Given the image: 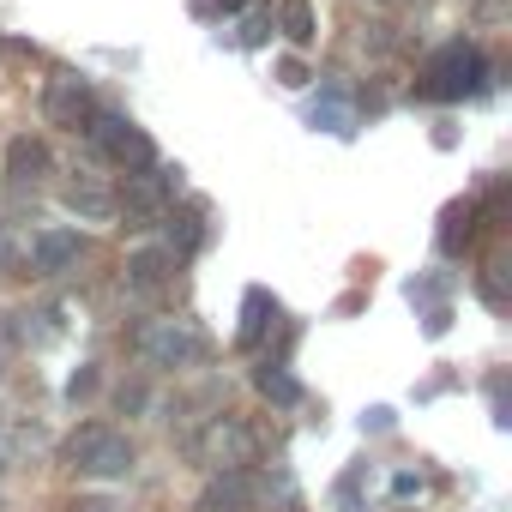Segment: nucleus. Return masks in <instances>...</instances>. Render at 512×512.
Masks as SVG:
<instances>
[{
    "label": "nucleus",
    "mask_w": 512,
    "mask_h": 512,
    "mask_svg": "<svg viewBox=\"0 0 512 512\" xmlns=\"http://www.w3.org/2000/svg\"><path fill=\"white\" fill-rule=\"evenodd\" d=\"M199 247H205V217H199V211L175 217V229H169V253H175V260H187V253H199Z\"/></svg>",
    "instance_id": "16"
},
{
    "label": "nucleus",
    "mask_w": 512,
    "mask_h": 512,
    "mask_svg": "<svg viewBox=\"0 0 512 512\" xmlns=\"http://www.w3.org/2000/svg\"><path fill=\"white\" fill-rule=\"evenodd\" d=\"M278 31L296 43V49H308L320 31H314V0H284V7H278Z\"/></svg>",
    "instance_id": "14"
},
{
    "label": "nucleus",
    "mask_w": 512,
    "mask_h": 512,
    "mask_svg": "<svg viewBox=\"0 0 512 512\" xmlns=\"http://www.w3.org/2000/svg\"><path fill=\"white\" fill-rule=\"evenodd\" d=\"M0 374H7V368H0Z\"/></svg>",
    "instance_id": "25"
},
{
    "label": "nucleus",
    "mask_w": 512,
    "mask_h": 512,
    "mask_svg": "<svg viewBox=\"0 0 512 512\" xmlns=\"http://www.w3.org/2000/svg\"><path fill=\"white\" fill-rule=\"evenodd\" d=\"M272 320H278V302H272L266 290H247V302H241V350H253V344H260Z\"/></svg>",
    "instance_id": "13"
},
{
    "label": "nucleus",
    "mask_w": 512,
    "mask_h": 512,
    "mask_svg": "<svg viewBox=\"0 0 512 512\" xmlns=\"http://www.w3.org/2000/svg\"><path fill=\"white\" fill-rule=\"evenodd\" d=\"M380 7H410V0H380Z\"/></svg>",
    "instance_id": "23"
},
{
    "label": "nucleus",
    "mask_w": 512,
    "mask_h": 512,
    "mask_svg": "<svg viewBox=\"0 0 512 512\" xmlns=\"http://www.w3.org/2000/svg\"><path fill=\"white\" fill-rule=\"evenodd\" d=\"M61 205H67L73 217H85V223H109V217H115V193H109L97 175H79V181H67Z\"/></svg>",
    "instance_id": "11"
},
{
    "label": "nucleus",
    "mask_w": 512,
    "mask_h": 512,
    "mask_svg": "<svg viewBox=\"0 0 512 512\" xmlns=\"http://www.w3.org/2000/svg\"><path fill=\"white\" fill-rule=\"evenodd\" d=\"M253 386H260L272 404H302V386H296L278 362H260V368H253Z\"/></svg>",
    "instance_id": "15"
},
{
    "label": "nucleus",
    "mask_w": 512,
    "mask_h": 512,
    "mask_svg": "<svg viewBox=\"0 0 512 512\" xmlns=\"http://www.w3.org/2000/svg\"><path fill=\"white\" fill-rule=\"evenodd\" d=\"M61 458H67V470L109 482V476H127L133 470V440L121 428H109V422H79L61 440Z\"/></svg>",
    "instance_id": "1"
},
{
    "label": "nucleus",
    "mask_w": 512,
    "mask_h": 512,
    "mask_svg": "<svg viewBox=\"0 0 512 512\" xmlns=\"http://www.w3.org/2000/svg\"><path fill=\"white\" fill-rule=\"evenodd\" d=\"M13 266H19V235H13V223H0V278Z\"/></svg>",
    "instance_id": "17"
},
{
    "label": "nucleus",
    "mask_w": 512,
    "mask_h": 512,
    "mask_svg": "<svg viewBox=\"0 0 512 512\" xmlns=\"http://www.w3.org/2000/svg\"><path fill=\"white\" fill-rule=\"evenodd\" d=\"M85 139H91L109 163H121V169H151V163H157V145H151L127 115H115V109H103V103H97V115L85 121Z\"/></svg>",
    "instance_id": "6"
},
{
    "label": "nucleus",
    "mask_w": 512,
    "mask_h": 512,
    "mask_svg": "<svg viewBox=\"0 0 512 512\" xmlns=\"http://www.w3.org/2000/svg\"><path fill=\"white\" fill-rule=\"evenodd\" d=\"M482 302H488V308H506V278H500V266L482 272Z\"/></svg>",
    "instance_id": "18"
},
{
    "label": "nucleus",
    "mask_w": 512,
    "mask_h": 512,
    "mask_svg": "<svg viewBox=\"0 0 512 512\" xmlns=\"http://www.w3.org/2000/svg\"><path fill=\"white\" fill-rule=\"evenodd\" d=\"M175 205V169H127L121 193H115V217H127V229H151L163 223Z\"/></svg>",
    "instance_id": "5"
},
{
    "label": "nucleus",
    "mask_w": 512,
    "mask_h": 512,
    "mask_svg": "<svg viewBox=\"0 0 512 512\" xmlns=\"http://www.w3.org/2000/svg\"><path fill=\"white\" fill-rule=\"evenodd\" d=\"M91 115H97V91H91V79H79V73H55V79L43 85V121H49V127L85 133Z\"/></svg>",
    "instance_id": "7"
},
{
    "label": "nucleus",
    "mask_w": 512,
    "mask_h": 512,
    "mask_svg": "<svg viewBox=\"0 0 512 512\" xmlns=\"http://www.w3.org/2000/svg\"><path fill=\"white\" fill-rule=\"evenodd\" d=\"M79 260H85V235L79 229H43V235H31V272L37 278H67V272H79Z\"/></svg>",
    "instance_id": "8"
},
{
    "label": "nucleus",
    "mask_w": 512,
    "mask_h": 512,
    "mask_svg": "<svg viewBox=\"0 0 512 512\" xmlns=\"http://www.w3.org/2000/svg\"><path fill=\"white\" fill-rule=\"evenodd\" d=\"M67 392H73V398H85V392H97V374H91V368H79V374H73V386H67Z\"/></svg>",
    "instance_id": "21"
},
{
    "label": "nucleus",
    "mask_w": 512,
    "mask_h": 512,
    "mask_svg": "<svg viewBox=\"0 0 512 512\" xmlns=\"http://www.w3.org/2000/svg\"><path fill=\"white\" fill-rule=\"evenodd\" d=\"M133 356H145L151 368H193L205 362V332L193 320H175V314H157V320H139L127 332Z\"/></svg>",
    "instance_id": "2"
},
{
    "label": "nucleus",
    "mask_w": 512,
    "mask_h": 512,
    "mask_svg": "<svg viewBox=\"0 0 512 512\" xmlns=\"http://www.w3.org/2000/svg\"><path fill=\"white\" fill-rule=\"evenodd\" d=\"M73 512H115V506H109V500H79Z\"/></svg>",
    "instance_id": "22"
},
{
    "label": "nucleus",
    "mask_w": 512,
    "mask_h": 512,
    "mask_svg": "<svg viewBox=\"0 0 512 512\" xmlns=\"http://www.w3.org/2000/svg\"><path fill=\"white\" fill-rule=\"evenodd\" d=\"M121 278H127V290H133V296L157 302V296L175 284V253H169V247H139V253H127Z\"/></svg>",
    "instance_id": "9"
},
{
    "label": "nucleus",
    "mask_w": 512,
    "mask_h": 512,
    "mask_svg": "<svg viewBox=\"0 0 512 512\" xmlns=\"http://www.w3.org/2000/svg\"><path fill=\"white\" fill-rule=\"evenodd\" d=\"M482 85H488V55H482L476 43H446V49L428 61V73H422V91L440 97V103L476 97Z\"/></svg>",
    "instance_id": "4"
},
{
    "label": "nucleus",
    "mask_w": 512,
    "mask_h": 512,
    "mask_svg": "<svg viewBox=\"0 0 512 512\" xmlns=\"http://www.w3.org/2000/svg\"><path fill=\"white\" fill-rule=\"evenodd\" d=\"M199 19H217V13H235V0H193Z\"/></svg>",
    "instance_id": "19"
},
{
    "label": "nucleus",
    "mask_w": 512,
    "mask_h": 512,
    "mask_svg": "<svg viewBox=\"0 0 512 512\" xmlns=\"http://www.w3.org/2000/svg\"><path fill=\"white\" fill-rule=\"evenodd\" d=\"M253 506V476L247 470H211L193 512H247Z\"/></svg>",
    "instance_id": "10"
},
{
    "label": "nucleus",
    "mask_w": 512,
    "mask_h": 512,
    "mask_svg": "<svg viewBox=\"0 0 512 512\" xmlns=\"http://www.w3.org/2000/svg\"><path fill=\"white\" fill-rule=\"evenodd\" d=\"M0 470H7V452H0Z\"/></svg>",
    "instance_id": "24"
},
{
    "label": "nucleus",
    "mask_w": 512,
    "mask_h": 512,
    "mask_svg": "<svg viewBox=\"0 0 512 512\" xmlns=\"http://www.w3.org/2000/svg\"><path fill=\"white\" fill-rule=\"evenodd\" d=\"M253 452H260V434H253L241 416H205L199 434H187V458L205 464V470H247Z\"/></svg>",
    "instance_id": "3"
},
{
    "label": "nucleus",
    "mask_w": 512,
    "mask_h": 512,
    "mask_svg": "<svg viewBox=\"0 0 512 512\" xmlns=\"http://www.w3.org/2000/svg\"><path fill=\"white\" fill-rule=\"evenodd\" d=\"M278 79H284V85H308V67H302V61H284Z\"/></svg>",
    "instance_id": "20"
},
{
    "label": "nucleus",
    "mask_w": 512,
    "mask_h": 512,
    "mask_svg": "<svg viewBox=\"0 0 512 512\" xmlns=\"http://www.w3.org/2000/svg\"><path fill=\"white\" fill-rule=\"evenodd\" d=\"M43 175H49V145L31 139V133H19V139L7 145V181H13V187H37Z\"/></svg>",
    "instance_id": "12"
}]
</instances>
